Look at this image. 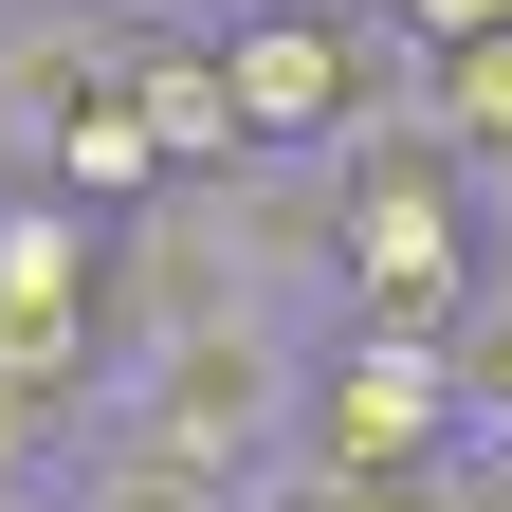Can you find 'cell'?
<instances>
[{
	"label": "cell",
	"mask_w": 512,
	"mask_h": 512,
	"mask_svg": "<svg viewBox=\"0 0 512 512\" xmlns=\"http://www.w3.org/2000/svg\"><path fill=\"white\" fill-rule=\"evenodd\" d=\"M293 458H330V476H458L476 458L458 348L384 330V311H330V330H311V439H293Z\"/></svg>",
	"instance_id": "4"
},
{
	"label": "cell",
	"mask_w": 512,
	"mask_h": 512,
	"mask_svg": "<svg viewBox=\"0 0 512 512\" xmlns=\"http://www.w3.org/2000/svg\"><path fill=\"white\" fill-rule=\"evenodd\" d=\"M0 384L110 421L128 330H110V220H74L55 183H0Z\"/></svg>",
	"instance_id": "3"
},
{
	"label": "cell",
	"mask_w": 512,
	"mask_h": 512,
	"mask_svg": "<svg viewBox=\"0 0 512 512\" xmlns=\"http://www.w3.org/2000/svg\"><path fill=\"white\" fill-rule=\"evenodd\" d=\"M458 512H476V458H458Z\"/></svg>",
	"instance_id": "12"
},
{
	"label": "cell",
	"mask_w": 512,
	"mask_h": 512,
	"mask_svg": "<svg viewBox=\"0 0 512 512\" xmlns=\"http://www.w3.org/2000/svg\"><path fill=\"white\" fill-rule=\"evenodd\" d=\"M384 37H403V55H476V37H512V0H403Z\"/></svg>",
	"instance_id": "8"
},
{
	"label": "cell",
	"mask_w": 512,
	"mask_h": 512,
	"mask_svg": "<svg viewBox=\"0 0 512 512\" xmlns=\"http://www.w3.org/2000/svg\"><path fill=\"white\" fill-rule=\"evenodd\" d=\"M19 19H74V0H0V37H19Z\"/></svg>",
	"instance_id": "11"
},
{
	"label": "cell",
	"mask_w": 512,
	"mask_h": 512,
	"mask_svg": "<svg viewBox=\"0 0 512 512\" xmlns=\"http://www.w3.org/2000/svg\"><path fill=\"white\" fill-rule=\"evenodd\" d=\"M55 512H256V476H202V458H147V439H92Z\"/></svg>",
	"instance_id": "7"
},
{
	"label": "cell",
	"mask_w": 512,
	"mask_h": 512,
	"mask_svg": "<svg viewBox=\"0 0 512 512\" xmlns=\"http://www.w3.org/2000/svg\"><path fill=\"white\" fill-rule=\"evenodd\" d=\"M311 202H330V293H348V311L439 330V348L476 330L494 220H476V165H458V147H348V165H311Z\"/></svg>",
	"instance_id": "1"
},
{
	"label": "cell",
	"mask_w": 512,
	"mask_h": 512,
	"mask_svg": "<svg viewBox=\"0 0 512 512\" xmlns=\"http://www.w3.org/2000/svg\"><path fill=\"white\" fill-rule=\"evenodd\" d=\"M311 330L330 311H256V330H202V348H147L110 384L92 439H147V458H202V476H275L311 439Z\"/></svg>",
	"instance_id": "2"
},
{
	"label": "cell",
	"mask_w": 512,
	"mask_h": 512,
	"mask_svg": "<svg viewBox=\"0 0 512 512\" xmlns=\"http://www.w3.org/2000/svg\"><path fill=\"white\" fill-rule=\"evenodd\" d=\"M110 19H128V37H238L256 0H110Z\"/></svg>",
	"instance_id": "9"
},
{
	"label": "cell",
	"mask_w": 512,
	"mask_h": 512,
	"mask_svg": "<svg viewBox=\"0 0 512 512\" xmlns=\"http://www.w3.org/2000/svg\"><path fill=\"white\" fill-rule=\"evenodd\" d=\"M476 512H512V458H476Z\"/></svg>",
	"instance_id": "10"
},
{
	"label": "cell",
	"mask_w": 512,
	"mask_h": 512,
	"mask_svg": "<svg viewBox=\"0 0 512 512\" xmlns=\"http://www.w3.org/2000/svg\"><path fill=\"white\" fill-rule=\"evenodd\" d=\"M128 110H147L165 183H238V165H256V128H238V92H220L202 37H147V55H128Z\"/></svg>",
	"instance_id": "6"
},
{
	"label": "cell",
	"mask_w": 512,
	"mask_h": 512,
	"mask_svg": "<svg viewBox=\"0 0 512 512\" xmlns=\"http://www.w3.org/2000/svg\"><path fill=\"white\" fill-rule=\"evenodd\" d=\"M202 55H220V92H238V128H256V165H348L403 37H384V19H330V0H256V19L202 37Z\"/></svg>",
	"instance_id": "5"
}]
</instances>
